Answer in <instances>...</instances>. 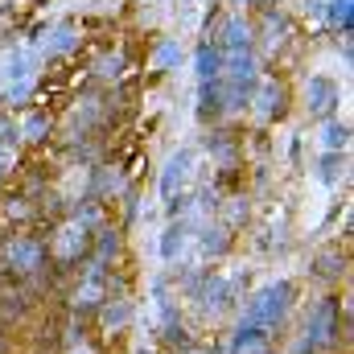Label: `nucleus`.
Masks as SVG:
<instances>
[{"label":"nucleus","mask_w":354,"mask_h":354,"mask_svg":"<svg viewBox=\"0 0 354 354\" xmlns=\"http://www.w3.org/2000/svg\"><path fill=\"white\" fill-rule=\"evenodd\" d=\"M334 21L351 25V0H334Z\"/></svg>","instance_id":"f257e3e1"}]
</instances>
